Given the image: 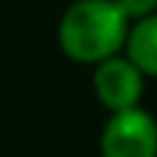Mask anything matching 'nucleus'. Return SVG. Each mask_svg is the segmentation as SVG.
I'll list each match as a JSON object with an SVG mask.
<instances>
[{
	"label": "nucleus",
	"instance_id": "obj_2",
	"mask_svg": "<svg viewBox=\"0 0 157 157\" xmlns=\"http://www.w3.org/2000/svg\"><path fill=\"white\" fill-rule=\"evenodd\" d=\"M99 146L102 157H157V121L141 108L113 113Z\"/></svg>",
	"mask_w": 157,
	"mask_h": 157
},
{
	"label": "nucleus",
	"instance_id": "obj_3",
	"mask_svg": "<svg viewBox=\"0 0 157 157\" xmlns=\"http://www.w3.org/2000/svg\"><path fill=\"white\" fill-rule=\"evenodd\" d=\"M94 86H97V97L105 108L121 113V110H132L141 99L144 91V80H141V69L127 61V58H108L97 66L94 75Z\"/></svg>",
	"mask_w": 157,
	"mask_h": 157
},
{
	"label": "nucleus",
	"instance_id": "obj_4",
	"mask_svg": "<svg viewBox=\"0 0 157 157\" xmlns=\"http://www.w3.org/2000/svg\"><path fill=\"white\" fill-rule=\"evenodd\" d=\"M127 50H130V61L141 69L157 75V14L141 19L127 39Z\"/></svg>",
	"mask_w": 157,
	"mask_h": 157
},
{
	"label": "nucleus",
	"instance_id": "obj_5",
	"mask_svg": "<svg viewBox=\"0 0 157 157\" xmlns=\"http://www.w3.org/2000/svg\"><path fill=\"white\" fill-rule=\"evenodd\" d=\"M116 3L121 6V11L127 17H141V19H146L149 11L157 6V0H116Z\"/></svg>",
	"mask_w": 157,
	"mask_h": 157
},
{
	"label": "nucleus",
	"instance_id": "obj_1",
	"mask_svg": "<svg viewBox=\"0 0 157 157\" xmlns=\"http://www.w3.org/2000/svg\"><path fill=\"white\" fill-rule=\"evenodd\" d=\"M61 47L75 61H108L127 36V14L116 0H77L61 19Z\"/></svg>",
	"mask_w": 157,
	"mask_h": 157
}]
</instances>
